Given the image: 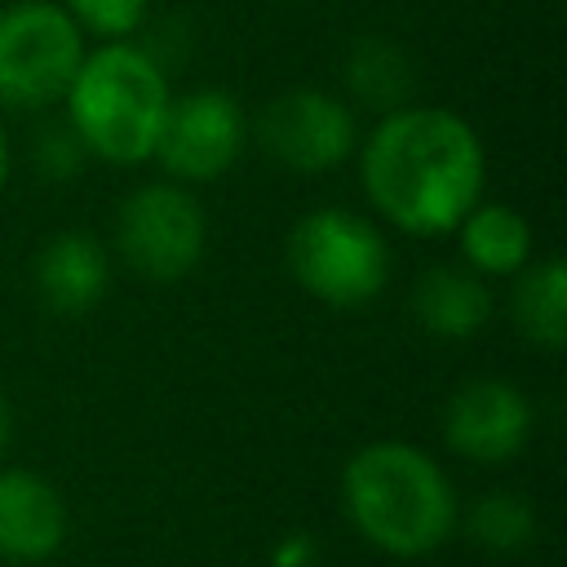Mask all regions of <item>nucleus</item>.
<instances>
[{"mask_svg": "<svg viewBox=\"0 0 567 567\" xmlns=\"http://www.w3.org/2000/svg\"><path fill=\"white\" fill-rule=\"evenodd\" d=\"M372 208L403 235H447L483 199L487 159L465 115L447 106H399L359 146Z\"/></svg>", "mask_w": 567, "mask_h": 567, "instance_id": "obj_1", "label": "nucleus"}, {"mask_svg": "<svg viewBox=\"0 0 567 567\" xmlns=\"http://www.w3.org/2000/svg\"><path fill=\"white\" fill-rule=\"evenodd\" d=\"M350 527L390 558H425L456 532V492L434 456L403 439L363 443L341 470Z\"/></svg>", "mask_w": 567, "mask_h": 567, "instance_id": "obj_2", "label": "nucleus"}, {"mask_svg": "<svg viewBox=\"0 0 567 567\" xmlns=\"http://www.w3.org/2000/svg\"><path fill=\"white\" fill-rule=\"evenodd\" d=\"M62 102L71 133L93 159L133 168L151 159L173 89L164 62L146 44L102 40V49L84 53Z\"/></svg>", "mask_w": 567, "mask_h": 567, "instance_id": "obj_3", "label": "nucleus"}, {"mask_svg": "<svg viewBox=\"0 0 567 567\" xmlns=\"http://www.w3.org/2000/svg\"><path fill=\"white\" fill-rule=\"evenodd\" d=\"M292 279L332 310H359L390 284V244L350 208H315L288 230Z\"/></svg>", "mask_w": 567, "mask_h": 567, "instance_id": "obj_4", "label": "nucleus"}, {"mask_svg": "<svg viewBox=\"0 0 567 567\" xmlns=\"http://www.w3.org/2000/svg\"><path fill=\"white\" fill-rule=\"evenodd\" d=\"M84 53V31L58 0L0 9V106L44 111L62 102Z\"/></svg>", "mask_w": 567, "mask_h": 567, "instance_id": "obj_5", "label": "nucleus"}, {"mask_svg": "<svg viewBox=\"0 0 567 567\" xmlns=\"http://www.w3.org/2000/svg\"><path fill=\"white\" fill-rule=\"evenodd\" d=\"M115 248L128 270L155 284L186 279L208 248L204 204L182 182L137 186L115 217Z\"/></svg>", "mask_w": 567, "mask_h": 567, "instance_id": "obj_6", "label": "nucleus"}, {"mask_svg": "<svg viewBox=\"0 0 567 567\" xmlns=\"http://www.w3.org/2000/svg\"><path fill=\"white\" fill-rule=\"evenodd\" d=\"M257 146L292 173H332L359 146L354 106L323 89H288L270 97L252 124Z\"/></svg>", "mask_w": 567, "mask_h": 567, "instance_id": "obj_7", "label": "nucleus"}, {"mask_svg": "<svg viewBox=\"0 0 567 567\" xmlns=\"http://www.w3.org/2000/svg\"><path fill=\"white\" fill-rule=\"evenodd\" d=\"M244 142H248L244 106L226 89H190L168 102L151 159H159V168L173 182L190 186L230 173L235 159L244 155Z\"/></svg>", "mask_w": 567, "mask_h": 567, "instance_id": "obj_8", "label": "nucleus"}, {"mask_svg": "<svg viewBox=\"0 0 567 567\" xmlns=\"http://www.w3.org/2000/svg\"><path fill=\"white\" fill-rule=\"evenodd\" d=\"M532 434V403L518 385L478 377L465 381L443 408V439L456 456L478 465H501L527 447Z\"/></svg>", "mask_w": 567, "mask_h": 567, "instance_id": "obj_9", "label": "nucleus"}, {"mask_svg": "<svg viewBox=\"0 0 567 567\" xmlns=\"http://www.w3.org/2000/svg\"><path fill=\"white\" fill-rule=\"evenodd\" d=\"M66 540V501L31 470H0V558L44 563Z\"/></svg>", "mask_w": 567, "mask_h": 567, "instance_id": "obj_10", "label": "nucleus"}, {"mask_svg": "<svg viewBox=\"0 0 567 567\" xmlns=\"http://www.w3.org/2000/svg\"><path fill=\"white\" fill-rule=\"evenodd\" d=\"M35 292L53 315H89L111 288L106 248L84 230H58L31 266Z\"/></svg>", "mask_w": 567, "mask_h": 567, "instance_id": "obj_11", "label": "nucleus"}, {"mask_svg": "<svg viewBox=\"0 0 567 567\" xmlns=\"http://www.w3.org/2000/svg\"><path fill=\"white\" fill-rule=\"evenodd\" d=\"M412 315L439 341H470L492 319V288L470 266H434L412 288Z\"/></svg>", "mask_w": 567, "mask_h": 567, "instance_id": "obj_12", "label": "nucleus"}, {"mask_svg": "<svg viewBox=\"0 0 567 567\" xmlns=\"http://www.w3.org/2000/svg\"><path fill=\"white\" fill-rule=\"evenodd\" d=\"M461 257L474 275L483 279H514L532 252H536V239H532V221L509 208V204H487L478 199L461 221Z\"/></svg>", "mask_w": 567, "mask_h": 567, "instance_id": "obj_13", "label": "nucleus"}, {"mask_svg": "<svg viewBox=\"0 0 567 567\" xmlns=\"http://www.w3.org/2000/svg\"><path fill=\"white\" fill-rule=\"evenodd\" d=\"M509 315L518 332L540 346V350H563L567 346V266L558 257L527 261L514 275V297Z\"/></svg>", "mask_w": 567, "mask_h": 567, "instance_id": "obj_14", "label": "nucleus"}, {"mask_svg": "<svg viewBox=\"0 0 567 567\" xmlns=\"http://www.w3.org/2000/svg\"><path fill=\"white\" fill-rule=\"evenodd\" d=\"M412 84H416L412 58L394 40L368 35L346 58V89H350V97H359L363 106H377L381 115L408 106Z\"/></svg>", "mask_w": 567, "mask_h": 567, "instance_id": "obj_15", "label": "nucleus"}, {"mask_svg": "<svg viewBox=\"0 0 567 567\" xmlns=\"http://www.w3.org/2000/svg\"><path fill=\"white\" fill-rule=\"evenodd\" d=\"M465 532L487 554H518L536 540V509L518 492H487L470 505Z\"/></svg>", "mask_w": 567, "mask_h": 567, "instance_id": "obj_16", "label": "nucleus"}, {"mask_svg": "<svg viewBox=\"0 0 567 567\" xmlns=\"http://www.w3.org/2000/svg\"><path fill=\"white\" fill-rule=\"evenodd\" d=\"M84 35L97 40H133L146 22L151 0H58Z\"/></svg>", "mask_w": 567, "mask_h": 567, "instance_id": "obj_17", "label": "nucleus"}, {"mask_svg": "<svg viewBox=\"0 0 567 567\" xmlns=\"http://www.w3.org/2000/svg\"><path fill=\"white\" fill-rule=\"evenodd\" d=\"M89 151L80 146V137L71 133V124L62 128H49L40 142H35V164L49 173V177H75L84 168Z\"/></svg>", "mask_w": 567, "mask_h": 567, "instance_id": "obj_18", "label": "nucleus"}, {"mask_svg": "<svg viewBox=\"0 0 567 567\" xmlns=\"http://www.w3.org/2000/svg\"><path fill=\"white\" fill-rule=\"evenodd\" d=\"M315 563V540L310 536H284L275 545V567H310Z\"/></svg>", "mask_w": 567, "mask_h": 567, "instance_id": "obj_19", "label": "nucleus"}, {"mask_svg": "<svg viewBox=\"0 0 567 567\" xmlns=\"http://www.w3.org/2000/svg\"><path fill=\"white\" fill-rule=\"evenodd\" d=\"M9 168H13V151H9V133H4V120H0V195H4Z\"/></svg>", "mask_w": 567, "mask_h": 567, "instance_id": "obj_20", "label": "nucleus"}, {"mask_svg": "<svg viewBox=\"0 0 567 567\" xmlns=\"http://www.w3.org/2000/svg\"><path fill=\"white\" fill-rule=\"evenodd\" d=\"M9 439H13V412H9V403H4V394H0V456H4Z\"/></svg>", "mask_w": 567, "mask_h": 567, "instance_id": "obj_21", "label": "nucleus"}]
</instances>
